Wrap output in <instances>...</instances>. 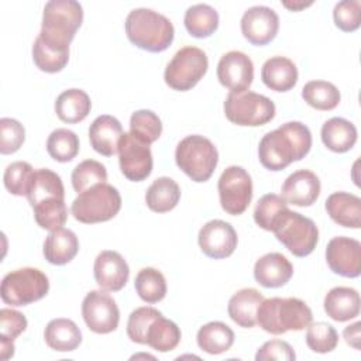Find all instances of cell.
I'll return each instance as SVG.
<instances>
[{"instance_id": "obj_23", "label": "cell", "mask_w": 361, "mask_h": 361, "mask_svg": "<svg viewBox=\"0 0 361 361\" xmlns=\"http://www.w3.org/2000/svg\"><path fill=\"white\" fill-rule=\"evenodd\" d=\"M79 251L76 234L68 228L52 230L44 241V257L52 265H65L71 262Z\"/></svg>"}, {"instance_id": "obj_35", "label": "cell", "mask_w": 361, "mask_h": 361, "mask_svg": "<svg viewBox=\"0 0 361 361\" xmlns=\"http://www.w3.org/2000/svg\"><path fill=\"white\" fill-rule=\"evenodd\" d=\"M180 337L182 334L178 324L164 316H159L148 327L147 344L159 353H168L176 348Z\"/></svg>"}, {"instance_id": "obj_26", "label": "cell", "mask_w": 361, "mask_h": 361, "mask_svg": "<svg viewBox=\"0 0 361 361\" xmlns=\"http://www.w3.org/2000/svg\"><path fill=\"white\" fill-rule=\"evenodd\" d=\"M264 296L254 288H244L235 292L227 306L230 319L240 327H254L257 324V310Z\"/></svg>"}, {"instance_id": "obj_37", "label": "cell", "mask_w": 361, "mask_h": 361, "mask_svg": "<svg viewBox=\"0 0 361 361\" xmlns=\"http://www.w3.org/2000/svg\"><path fill=\"white\" fill-rule=\"evenodd\" d=\"M134 288L138 296L149 305L158 303L166 295L165 276L162 275V272L151 267L138 271L134 281Z\"/></svg>"}, {"instance_id": "obj_16", "label": "cell", "mask_w": 361, "mask_h": 361, "mask_svg": "<svg viewBox=\"0 0 361 361\" xmlns=\"http://www.w3.org/2000/svg\"><path fill=\"white\" fill-rule=\"evenodd\" d=\"M279 30L278 14L267 6H254L244 11L241 17V32L252 45H267Z\"/></svg>"}, {"instance_id": "obj_22", "label": "cell", "mask_w": 361, "mask_h": 361, "mask_svg": "<svg viewBox=\"0 0 361 361\" xmlns=\"http://www.w3.org/2000/svg\"><path fill=\"white\" fill-rule=\"evenodd\" d=\"M326 212L338 226L361 227V199L348 192H334L326 200Z\"/></svg>"}, {"instance_id": "obj_48", "label": "cell", "mask_w": 361, "mask_h": 361, "mask_svg": "<svg viewBox=\"0 0 361 361\" xmlns=\"http://www.w3.org/2000/svg\"><path fill=\"white\" fill-rule=\"evenodd\" d=\"M27 329V319L14 309L0 310V337L14 341Z\"/></svg>"}, {"instance_id": "obj_50", "label": "cell", "mask_w": 361, "mask_h": 361, "mask_svg": "<svg viewBox=\"0 0 361 361\" xmlns=\"http://www.w3.org/2000/svg\"><path fill=\"white\" fill-rule=\"evenodd\" d=\"M360 322H355L351 326H347L343 331V337L348 345H351L355 350H360Z\"/></svg>"}, {"instance_id": "obj_21", "label": "cell", "mask_w": 361, "mask_h": 361, "mask_svg": "<svg viewBox=\"0 0 361 361\" xmlns=\"http://www.w3.org/2000/svg\"><path fill=\"white\" fill-rule=\"evenodd\" d=\"M121 135V123L109 114L96 117L89 127L90 145L96 152L104 157H111L117 152Z\"/></svg>"}, {"instance_id": "obj_41", "label": "cell", "mask_w": 361, "mask_h": 361, "mask_svg": "<svg viewBox=\"0 0 361 361\" xmlns=\"http://www.w3.org/2000/svg\"><path fill=\"white\" fill-rule=\"evenodd\" d=\"M71 180L75 192L82 193L97 183H104L107 180V171L102 162L94 159H85L75 166L71 175Z\"/></svg>"}, {"instance_id": "obj_3", "label": "cell", "mask_w": 361, "mask_h": 361, "mask_svg": "<svg viewBox=\"0 0 361 361\" xmlns=\"http://www.w3.org/2000/svg\"><path fill=\"white\" fill-rule=\"evenodd\" d=\"M310 307L298 298L264 299L257 310V324L271 334L303 330L312 323Z\"/></svg>"}, {"instance_id": "obj_52", "label": "cell", "mask_w": 361, "mask_h": 361, "mask_svg": "<svg viewBox=\"0 0 361 361\" xmlns=\"http://www.w3.org/2000/svg\"><path fill=\"white\" fill-rule=\"evenodd\" d=\"M282 4H283L286 8L292 10V11H299V10H302V8H306V7L312 6L313 1H307V3H305V1H283Z\"/></svg>"}, {"instance_id": "obj_49", "label": "cell", "mask_w": 361, "mask_h": 361, "mask_svg": "<svg viewBox=\"0 0 361 361\" xmlns=\"http://www.w3.org/2000/svg\"><path fill=\"white\" fill-rule=\"evenodd\" d=\"M296 358V354L293 348L289 345V343L282 340H271L264 343L257 354V361H268V360H278V361H293Z\"/></svg>"}, {"instance_id": "obj_46", "label": "cell", "mask_w": 361, "mask_h": 361, "mask_svg": "<svg viewBox=\"0 0 361 361\" xmlns=\"http://www.w3.org/2000/svg\"><path fill=\"white\" fill-rule=\"evenodd\" d=\"M25 140L23 124L14 118L3 117L0 120V152L3 155L14 154Z\"/></svg>"}, {"instance_id": "obj_10", "label": "cell", "mask_w": 361, "mask_h": 361, "mask_svg": "<svg viewBox=\"0 0 361 361\" xmlns=\"http://www.w3.org/2000/svg\"><path fill=\"white\" fill-rule=\"evenodd\" d=\"M274 233L276 240L295 257L312 254L319 241V230L314 221L289 209L281 217Z\"/></svg>"}, {"instance_id": "obj_12", "label": "cell", "mask_w": 361, "mask_h": 361, "mask_svg": "<svg viewBox=\"0 0 361 361\" xmlns=\"http://www.w3.org/2000/svg\"><path fill=\"white\" fill-rule=\"evenodd\" d=\"M118 162L121 173L133 182L147 179L152 172V152L149 144L131 133H123L118 142Z\"/></svg>"}, {"instance_id": "obj_32", "label": "cell", "mask_w": 361, "mask_h": 361, "mask_svg": "<svg viewBox=\"0 0 361 361\" xmlns=\"http://www.w3.org/2000/svg\"><path fill=\"white\" fill-rule=\"evenodd\" d=\"M179 199V185L168 176H161L155 179L145 193V203L155 213H166L175 209Z\"/></svg>"}, {"instance_id": "obj_6", "label": "cell", "mask_w": 361, "mask_h": 361, "mask_svg": "<svg viewBox=\"0 0 361 361\" xmlns=\"http://www.w3.org/2000/svg\"><path fill=\"white\" fill-rule=\"evenodd\" d=\"M121 209L118 190L109 183H97L79 193L72 202V216L85 224L109 221Z\"/></svg>"}, {"instance_id": "obj_17", "label": "cell", "mask_w": 361, "mask_h": 361, "mask_svg": "<svg viewBox=\"0 0 361 361\" xmlns=\"http://www.w3.org/2000/svg\"><path fill=\"white\" fill-rule=\"evenodd\" d=\"M219 82L231 92H244L252 83L254 65L248 55L241 51L224 54L217 63Z\"/></svg>"}, {"instance_id": "obj_2", "label": "cell", "mask_w": 361, "mask_h": 361, "mask_svg": "<svg viewBox=\"0 0 361 361\" xmlns=\"http://www.w3.org/2000/svg\"><path fill=\"white\" fill-rule=\"evenodd\" d=\"M126 34L135 47L148 52H162L172 44L175 28L171 20L158 11L134 8L126 18Z\"/></svg>"}, {"instance_id": "obj_4", "label": "cell", "mask_w": 361, "mask_h": 361, "mask_svg": "<svg viewBox=\"0 0 361 361\" xmlns=\"http://www.w3.org/2000/svg\"><path fill=\"white\" fill-rule=\"evenodd\" d=\"M83 21V8L75 0H51L45 4L38 37L52 45L69 48Z\"/></svg>"}, {"instance_id": "obj_19", "label": "cell", "mask_w": 361, "mask_h": 361, "mask_svg": "<svg viewBox=\"0 0 361 361\" xmlns=\"http://www.w3.org/2000/svg\"><path fill=\"white\" fill-rule=\"evenodd\" d=\"M281 193L286 203L307 207L312 206L320 195V180L312 171L299 169L285 179Z\"/></svg>"}, {"instance_id": "obj_29", "label": "cell", "mask_w": 361, "mask_h": 361, "mask_svg": "<svg viewBox=\"0 0 361 361\" xmlns=\"http://www.w3.org/2000/svg\"><path fill=\"white\" fill-rule=\"evenodd\" d=\"M92 109L89 94L82 89L63 90L55 102L56 116L68 124H76L87 117Z\"/></svg>"}, {"instance_id": "obj_30", "label": "cell", "mask_w": 361, "mask_h": 361, "mask_svg": "<svg viewBox=\"0 0 361 361\" xmlns=\"http://www.w3.org/2000/svg\"><path fill=\"white\" fill-rule=\"evenodd\" d=\"M25 196L31 207L47 199H65V189L61 176L47 168L35 169L31 176V182Z\"/></svg>"}, {"instance_id": "obj_24", "label": "cell", "mask_w": 361, "mask_h": 361, "mask_svg": "<svg viewBox=\"0 0 361 361\" xmlns=\"http://www.w3.org/2000/svg\"><path fill=\"white\" fill-rule=\"evenodd\" d=\"M324 312L334 322H347L360 314V295L348 286H336L324 296Z\"/></svg>"}, {"instance_id": "obj_36", "label": "cell", "mask_w": 361, "mask_h": 361, "mask_svg": "<svg viewBox=\"0 0 361 361\" xmlns=\"http://www.w3.org/2000/svg\"><path fill=\"white\" fill-rule=\"evenodd\" d=\"M303 100L316 110H333L340 103L338 89L326 80H310L302 89Z\"/></svg>"}, {"instance_id": "obj_42", "label": "cell", "mask_w": 361, "mask_h": 361, "mask_svg": "<svg viewBox=\"0 0 361 361\" xmlns=\"http://www.w3.org/2000/svg\"><path fill=\"white\" fill-rule=\"evenodd\" d=\"M130 133L151 145L159 138L162 133V123L154 111L147 109L137 110L130 118Z\"/></svg>"}, {"instance_id": "obj_13", "label": "cell", "mask_w": 361, "mask_h": 361, "mask_svg": "<svg viewBox=\"0 0 361 361\" xmlns=\"http://www.w3.org/2000/svg\"><path fill=\"white\" fill-rule=\"evenodd\" d=\"M82 316L86 326L97 334H107L117 329L120 310L107 290H90L82 302Z\"/></svg>"}, {"instance_id": "obj_38", "label": "cell", "mask_w": 361, "mask_h": 361, "mask_svg": "<svg viewBox=\"0 0 361 361\" xmlns=\"http://www.w3.org/2000/svg\"><path fill=\"white\" fill-rule=\"evenodd\" d=\"M288 210V203L282 196L275 193L264 195L255 206L254 221L267 231H274L283 213Z\"/></svg>"}, {"instance_id": "obj_28", "label": "cell", "mask_w": 361, "mask_h": 361, "mask_svg": "<svg viewBox=\"0 0 361 361\" xmlns=\"http://www.w3.org/2000/svg\"><path fill=\"white\" fill-rule=\"evenodd\" d=\"M320 135L326 148L338 154L350 151L357 142L355 126L343 117L327 120L322 127Z\"/></svg>"}, {"instance_id": "obj_20", "label": "cell", "mask_w": 361, "mask_h": 361, "mask_svg": "<svg viewBox=\"0 0 361 361\" xmlns=\"http://www.w3.org/2000/svg\"><path fill=\"white\" fill-rule=\"evenodd\" d=\"M292 275L293 267L281 252H268L257 259L254 265V278L264 288L283 286Z\"/></svg>"}, {"instance_id": "obj_47", "label": "cell", "mask_w": 361, "mask_h": 361, "mask_svg": "<svg viewBox=\"0 0 361 361\" xmlns=\"http://www.w3.org/2000/svg\"><path fill=\"white\" fill-rule=\"evenodd\" d=\"M334 24L344 32H353L361 24V3L360 0H343L336 4L333 11Z\"/></svg>"}, {"instance_id": "obj_8", "label": "cell", "mask_w": 361, "mask_h": 361, "mask_svg": "<svg viewBox=\"0 0 361 361\" xmlns=\"http://www.w3.org/2000/svg\"><path fill=\"white\" fill-rule=\"evenodd\" d=\"M224 114L233 124L257 127L275 117V104L269 97L251 90L230 92L224 102Z\"/></svg>"}, {"instance_id": "obj_43", "label": "cell", "mask_w": 361, "mask_h": 361, "mask_svg": "<svg viewBox=\"0 0 361 361\" xmlns=\"http://www.w3.org/2000/svg\"><path fill=\"white\" fill-rule=\"evenodd\" d=\"M338 343V334L336 329L331 324H327L324 322L310 323L307 326L306 333V344L307 347L319 354H326L333 351L337 347Z\"/></svg>"}, {"instance_id": "obj_1", "label": "cell", "mask_w": 361, "mask_h": 361, "mask_svg": "<svg viewBox=\"0 0 361 361\" xmlns=\"http://www.w3.org/2000/svg\"><path fill=\"white\" fill-rule=\"evenodd\" d=\"M310 148V130L300 121H288L261 138L258 158L264 168L282 171L292 162L305 158Z\"/></svg>"}, {"instance_id": "obj_27", "label": "cell", "mask_w": 361, "mask_h": 361, "mask_svg": "<svg viewBox=\"0 0 361 361\" xmlns=\"http://www.w3.org/2000/svg\"><path fill=\"white\" fill-rule=\"evenodd\" d=\"M44 338L49 348L68 353L79 347L82 343V333L73 320L58 317L47 324Z\"/></svg>"}, {"instance_id": "obj_5", "label": "cell", "mask_w": 361, "mask_h": 361, "mask_svg": "<svg viewBox=\"0 0 361 361\" xmlns=\"http://www.w3.org/2000/svg\"><path fill=\"white\" fill-rule=\"evenodd\" d=\"M175 161L193 182H206L217 166L219 152L209 138L193 134L176 145Z\"/></svg>"}, {"instance_id": "obj_15", "label": "cell", "mask_w": 361, "mask_h": 361, "mask_svg": "<svg viewBox=\"0 0 361 361\" xmlns=\"http://www.w3.org/2000/svg\"><path fill=\"white\" fill-rule=\"evenodd\" d=\"M197 241L204 255L213 259L230 257L237 248V233L224 220H210L199 231Z\"/></svg>"}, {"instance_id": "obj_45", "label": "cell", "mask_w": 361, "mask_h": 361, "mask_svg": "<svg viewBox=\"0 0 361 361\" xmlns=\"http://www.w3.org/2000/svg\"><path fill=\"white\" fill-rule=\"evenodd\" d=\"M34 173L32 166L25 161H16L10 164L3 175V182L6 189L16 196H25L31 176Z\"/></svg>"}, {"instance_id": "obj_25", "label": "cell", "mask_w": 361, "mask_h": 361, "mask_svg": "<svg viewBox=\"0 0 361 361\" xmlns=\"http://www.w3.org/2000/svg\"><path fill=\"white\" fill-rule=\"evenodd\" d=\"M261 79L271 90L288 92L298 82V68L289 58L272 56L264 62Z\"/></svg>"}, {"instance_id": "obj_40", "label": "cell", "mask_w": 361, "mask_h": 361, "mask_svg": "<svg viewBox=\"0 0 361 361\" xmlns=\"http://www.w3.org/2000/svg\"><path fill=\"white\" fill-rule=\"evenodd\" d=\"M34 219L37 224L44 230H56L61 228L68 219V209L65 204V199L52 197L42 200L32 206Z\"/></svg>"}, {"instance_id": "obj_18", "label": "cell", "mask_w": 361, "mask_h": 361, "mask_svg": "<svg viewBox=\"0 0 361 361\" xmlns=\"http://www.w3.org/2000/svg\"><path fill=\"white\" fill-rule=\"evenodd\" d=\"M93 275L100 289L117 292L126 286L130 276V268L121 254L104 250L94 259Z\"/></svg>"}, {"instance_id": "obj_14", "label": "cell", "mask_w": 361, "mask_h": 361, "mask_svg": "<svg viewBox=\"0 0 361 361\" xmlns=\"http://www.w3.org/2000/svg\"><path fill=\"white\" fill-rule=\"evenodd\" d=\"M329 268L341 276L357 278L361 274V243L350 237H334L326 248Z\"/></svg>"}, {"instance_id": "obj_39", "label": "cell", "mask_w": 361, "mask_h": 361, "mask_svg": "<svg viewBox=\"0 0 361 361\" xmlns=\"http://www.w3.org/2000/svg\"><path fill=\"white\" fill-rule=\"evenodd\" d=\"M47 151L52 159L69 162L79 152V138L72 130L56 128L47 140Z\"/></svg>"}, {"instance_id": "obj_44", "label": "cell", "mask_w": 361, "mask_h": 361, "mask_svg": "<svg viewBox=\"0 0 361 361\" xmlns=\"http://www.w3.org/2000/svg\"><path fill=\"white\" fill-rule=\"evenodd\" d=\"M162 313L151 306H142L131 312L127 322V336L131 341L147 344V331L151 323Z\"/></svg>"}, {"instance_id": "obj_51", "label": "cell", "mask_w": 361, "mask_h": 361, "mask_svg": "<svg viewBox=\"0 0 361 361\" xmlns=\"http://www.w3.org/2000/svg\"><path fill=\"white\" fill-rule=\"evenodd\" d=\"M13 355H14V341L0 337V358L6 361Z\"/></svg>"}, {"instance_id": "obj_34", "label": "cell", "mask_w": 361, "mask_h": 361, "mask_svg": "<svg viewBox=\"0 0 361 361\" xmlns=\"http://www.w3.org/2000/svg\"><path fill=\"white\" fill-rule=\"evenodd\" d=\"M32 61L35 66L47 73L61 72L69 61V48H61L35 38L32 45Z\"/></svg>"}, {"instance_id": "obj_31", "label": "cell", "mask_w": 361, "mask_h": 361, "mask_svg": "<svg viewBox=\"0 0 361 361\" xmlns=\"http://www.w3.org/2000/svg\"><path fill=\"white\" fill-rule=\"evenodd\" d=\"M196 340L200 350L217 355L231 348L234 343V331L223 322H210L199 329Z\"/></svg>"}, {"instance_id": "obj_33", "label": "cell", "mask_w": 361, "mask_h": 361, "mask_svg": "<svg viewBox=\"0 0 361 361\" xmlns=\"http://www.w3.org/2000/svg\"><path fill=\"white\" fill-rule=\"evenodd\" d=\"M188 32L195 38H207L219 27V14L209 4L199 3L190 6L185 11L183 18Z\"/></svg>"}, {"instance_id": "obj_11", "label": "cell", "mask_w": 361, "mask_h": 361, "mask_svg": "<svg viewBox=\"0 0 361 361\" xmlns=\"http://www.w3.org/2000/svg\"><path fill=\"white\" fill-rule=\"evenodd\" d=\"M221 209L231 214H243L252 199V180L250 173L237 165L223 171L217 183Z\"/></svg>"}, {"instance_id": "obj_7", "label": "cell", "mask_w": 361, "mask_h": 361, "mask_svg": "<svg viewBox=\"0 0 361 361\" xmlns=\"http://www.w3.org/2000/svg\"><path fill=\"white\" fill-rule=\"evenodd\" d=\"M48 290V276L38 268L24 267L8 272L3 278L0 295L7 305L27 306L42 299Z\"/></svg>"}, {"instance_id": "obj_9", "label": "cell", "mask_w": 361, "mask_h": 361, "mask_svg": "<svg viewBox=\"0 0 361 361\" xmlns=\"http://www.w3.org/2000/svg\"><path fill=\"white\" fill-rule=\"evenodd\" d=\"M209 68L207 55L197 47H183L165 68V83L173 90L186 92L195 87Z\"/></svg>"}]
</instances>
